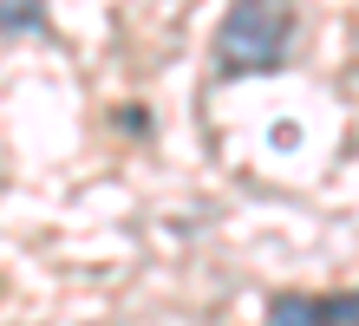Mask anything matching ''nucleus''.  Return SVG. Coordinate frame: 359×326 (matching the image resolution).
Returning <instances> with one entry per match:
<instances>
[{
  "instance_id": "1",
  "label": "nucleus",
  "mask_w": 359,
  "mask_h": 326,
  "mask_svg": "<svg viewBox=\"0 0 359 326\" xmlns=\"http://www.w3.org/2000/svg\"><path fill=\"white\" fill-rule=\"evenodd\" d=\"M222 72H274L294 53V0H229L216 33Z\"/></svg>"
},
{
  "instance_id": "2",
  "label": "nucleus",
  "mask_w": 359,
  "mask_h": 326,
  "mask_svg": "<svg viewBox=\"0 0 359 326\" xmlns=\"http://www.w3.org/2000/svg\"><path fill=\"white\" fill-rule=\"evenodd\" d=\"M268 326H327V313H320V300H307V294H281L268 307Z\"/></svg>"
},
{
  "instance_id": "3",
  "label": "nucleus",
  "mask_w": 359,
  "mask_h": 326,
  "mask_svg": "<svg viewBox=\"0 0 359 326\" xmlns=\"http://www.w3.org/2000/svg\"><path fill=\"white\" fill-rule=\"evenodd\" d=\"M20 27H39V7L33 0H0V33H20Z\"/></svg>"
},
{
  "instance_id": "4",
  "label": "nucleus",
  "mask_w": 359,
  "mask_h": 326,
  "mask_svg": "<svg viewBox=\"0 0 359 326\" xmlns=\"http://www.w3.org/2000/svg\"><path fill=\"white\" fill-rule=\"evenodd\" d=\"M320 313H327V326H359V294L353 300H320Z\"/></svg>"
}]
</instances>
